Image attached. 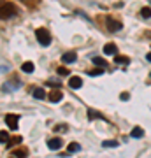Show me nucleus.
I'll use <instances>...</instances> for the list:
<instances>
[{
	"mask_svg": "<svg viewBox=\"0 0 151 158\" xmlns=\"http://www.w3.org/2000/svg\"><path fill=\"white\" fill-rule=\"evenodd\" d=\"M16 7L12 6L11 2H4L2 0V4H0V16H2V19H9V18L16 16Z\"/></svg>",
	"mask_w": 151,
	"mask_h": 158,
	"instance_id": "f257e3e1",
	"label": "nucleus"
},
{
	"mask_svg": "<svg viewBox=\"0 0 151 158\" xmlns=\"http://www.w3.org/2000/svg\"><path fill=\"white\" fill-rule=\"evenodd\" d=\"M35 37H37L40 46H49L51 44V35L46 28H37L35 30Z\"/></svg>",
	"mask_w": 151,
	"mask_h": 158,
	"instance_id": "f03ea898",
	"label": "nucleus"
},
{
	"mask_svg": "<svg viewBox=\"0 0 151 158\" xmlns=\"http://www.w3.org/2000/svg\"><path fill=\"white\" fill-rule=\"evenodd\" d=\"M106 23H107V30L112 32V34H114V32H120V30L123 28V25H121L120 21H116V19H112L111 16L106 18Z\"/></svg>",
	"mask_w": 151,
	"mask_h": 158,
	"instance_id": "7ed1b4c3",
	"label": "nucleus"
},
{
	"mask_svg": "<svg viewBox=\"0 0 151 158\" xmlns=\"http://www.w3.org/2000/svg\"><path fill=\"white\" fill-rule=\"evenodd\" d=\"M18 121H19V116L18 114H6V123L11 130L18 128Z\"/></svg>",
	"mask_w": 151,
	"mask_h": 158,
	"instance_id": "20e7f679",
	"label": "nucleus"
},
{
	"mask_svg": "<svg viewBox=\"0 0 151 158\" xmlns=\"http://www.w3.org/2000/svg\"><path fill=\"white\" fill-rule=\"evenodd\" d=\"M62 146H63V141H62V139H58V137H55V139H49V141H48V148H49V149H53V151L60 149Z\"/></svg>",
	"mask_w": 151,
	"mask_h": 158,
	"instance_id": "39448f33",
	"label": "nucleus"
},
{
	"mask_svg": "<svg viewBox=\"0 0 151 158\" xmlns=\"http://www.w3.org/2000/svg\"><path fill=\"white\" fill-rule=\"evenodd\" d=\"M19 83H18L16 79H12V81H7V83H4V88H2V90L4 91H14V90H18V88H19Z\"/></svg>",
	"mask_w": 151,
	"mask_h": 158,
	"instance_id": "423d86ee",
	"label": "nucleus"
},
{
	"mask_svg": "<svg viewBox=\"0 0 151 158\" xmlns=\"http://www.w3.org/2000/svg\"><path fill=\"white\" fill-rule=\"evenodd\" d=\"M48 98H49V102H60L63 98V93L60 90H55V91H49V95H48Z\"/></svg>",
	"mask_w": 151,
	"mask_h": 158,
	"instance_id": "0eeeda50",
	"label": "nucleus"
},
{
	"mask_svg": "<svg viewBox=\"0 0 151 158\" xmlns=\"http://www.w3.org/2000/svg\"><path fill=\"white\" fill-rule=\"evenodd\" d=\"M76 58H78V55H76L74 51H69V53H63L62 60H63V63H74Z\"/></svg>",
	"mask_w": 151,
	"mask_h": 158,
	"instance_id": "6e6552de",
	"label": "nucleus"
},
{
	"mask_svg": "<svg viewBox=\"0 0 151 158\" xmlns=\"http://www.w3.org/2000/svg\"><path fill=\"white\" fill-rule=\"evenodd\" d=\"M69 86H70L72 90H78V88L83 86V79L81 77H70L69 79Z\"/></svg>",
	"mask_w": 151,
	"mask_h": 158,
	"instance_id": "1a4fd4ad",
	"label": "nucleus"
},
{
	"mask_svg": "<svg viewBox=\"0 0 151 158\" xmlns=\"http://www.w3.org/2000/svg\"><path fill=\"white\" fill-rule=\"evenodd\" d=\"M142 135H144V130L139 128V127H135V128L130 132V137H134V139H141Z\"/></svg>",
	"mask_w": 151,
	"mask_h": 158,
	"instance_id": "9d476101",
	"label": "nucleus"
},
{
	"mask_svg": "<svg viewBox=\"0 0 151 158\" xmlns=\"http://www.w3.org/2000/svg\"><path fill=\"white\" fill-rule=\"evenodd\" d=\"M88 118L90 119H104V116H102L99 111H93V109H88Z\"/></svg>",
	"mask_w": 151,
	"mask_h": 158,
	"instance_id": "9b49d317",
	"label": "nucleus"
},
{
	"mask_svg": "<svg viewBox=\"0 0 151 158\" xmlns=\"http://www.w3.org/2000/svg\"><path fill=\"white\" fill-rule=\"evenodd\" d=\"M21 70H23V72H27V74L34 72V63H32V62H25L21 65Z\"/></svg>",
	"mask_w": 151,
	"mask_h": 158,
	"instance_id": "f8f14e48",
	"label": "nucleus"
},
{
	"mask_svg": "<svg viewBox=\"0 0 151 158\" xmlns=\"http://www.w3.org/2000/svg\"><path fill=\"white\" fill-rule=\"evenodd\" d=\"M91 62L95 63L97 67H107L106 60H104V58H100V56H93V58H91Z\"/></svg>",
	"mask_w": 151,
	"mask_h": 158,
	"instance_id": "ddd939ff",
	"label": "nucleus"
},
{
	"mask_svg": "<svg viewBox=\"0 0 151 158\" xmlns=\"http://www.w3.org/2000/svg\"><path fill=\"white\" fill-rule=\"evenodd\" d=\"M34 97H35V98H39V100H42V98H46V91L42 90V88H35V90H34Z\"/></svg>",
	"mask_w": 151,
	"mask_h": 158,
	"instance_id": "4468645a",
	"label": "nucleus"
},
{
	"mask_svg": "<svg viewBox=\"0 0 151 158\" xmlns=\"http://www.w3.org/2000/svg\"><path fill=\"white\" fill-rule=\"evenodd\" d=\"M104 53H106V55H114V53H116V46L114 44H106L104 46Z\"/></svg>",
	"mask_w": 151,
	"mask_h": 158,
	"instance_id": "2eb2a0df",
	"label": "nucleus"
},
{
	"mask_svg": "<svg viewBox=\"0 0 151 158\" xmlns=\"http://www.w3.org/2000/svg\"><path fill=\"white\" fill-rule=\"evenodd\" d=\"M21 2H23L27 7H30V9H34V7L39 6V0H21Z\"/></svg>",
	"mask_w": 151,
	"mask_h": 158,
	"instance_id": "dca6fc26",
	"label": "nucleus"
},
{
	"mask_svg": "<svg viewBox=\"0 0 151 158\" xmlns=\"http://www.w3.org/2000/svg\"><path fill=\"white\" fill-rule=\"evenodd\" d=\"M102 146H104V148H118V146H120V142H118V141H104V142H102Z\"/></svg>",
	"mask_w": 151,
	"mask_h": 158,
	"instance_id": "f3484780",
	"label": "nucleus"
},
{
	"mask_svg": "<svg viewBox=\"0 0 151 158\" xmlns=\"http://www.w3.org/2000/svg\"><path fill=\"white\" fill-rule=\"evenodd\" d=\"M76 151H81V146H79L78 142H72V144H69V153H76Z\"/></svg>",
	"mask_w": 151,
	"mask_h": 158,
	"instance_id": "a211bd4d",
	"label": "nucleus"
},
{
	"mask_svg": "<svg viewBox=\"0 0 151 158\" xmlns=\"http://www.w3.org/2000/svg\"><path fill=\"white\" fill-rule=\"evenodd\" d=\"M0 141H2V144H4V146L9 142V135H7L6 130H2V132H0Z\"/></svg>",
	"mask_w": 151,
	"mask_h": 158,
	"instance_id": "6ab92c4d",
	"label": "nucleus"
},
{
	"mask_svg": "<svg viewBox=\"0 0 151 158\" xmlns=\"http://www.w3.org/2000/svg\"><path fill=\"white\" fill-rule=\"evenodd\" d=\"M19 142H23V141H21V137H14V139H9V142H7L6 146H7V148H11L12 144H19Z\"/></svg>",
	"mask_w": 151,
	"mask_h": 158,
	"instance_id": "aec40b11",
	"label": "nucleus"
},
{
	"mask_svg": "<svg viewBox=\"0 0 151 158\" xmlns=\"http://www.w3.org/2000/svg\"><path fill=\"white\" fill-rule=\"evenodd\" d=\"M141 16L142 18H149L151 16V9L149 7H142V9H141Z\"/></svg>",
	"mask_w": 151,
	"mask_h": 158,
	"instance_id": "412c9836",
	"label": "nucleus"
},
{
	"mask_svg": "<svg viewBox=\"0 0 151 158\" xmlns=\"http://www.w3.org/2000/svg\"><path fill=\"white\" fill-rule=\"evenodd\" d=\"M102 69H104V67H99V69H93V70H90V72H88V76H100V74L104 72Z\"/></svg>",
	"mask_w": 151,
	"mask_h": 158,
	"instance_id": "4be33fe9",
	"label": "nucleus"
},
{
	"mask_svg": "<svg viewBox=\"0 0 151 158\" xmlns=\"http://www.w3.org/2000/svg\"><path fill=\"white\" fill-rule=\"evenodd\" d=\"M12 156H27V149H16V151H12Z\"/></svg>",
	"mask_w": 151,
	"mask_h": 158,
	"instance_id": "5701e85b",
	"label": "nucleus"
},
{
	"mask_svg": "<svg viewBox=\"0 0 151 158\" xmlns=\"http://www.w3.org/2000/svg\"><path fill=\"white\" fill-rule=\"evenodd\" d=\"M128 62H130V60H128L127 56H118V58H116V63H118V65H120V63H125V65H127Z\"/></svg>",
	"mask_w": 151,
	"mask_h": 158,
	"instance_id": "b1692460",
	"label": "nucleus"
},
{
	"mask_svg": "<svg viewBox=\"0 0 151 158\" xmlns=\"http://www.w3.org/2000/svg\"><path fill=\"white\" fill-rule=\"evenodd\" d=\"M56 72L60 74V76H69V70H67V69H65V67H60V69H58V70H56Z\"/></svg>",
	"mask_w": 151,
	"mask_h": 158,
	"instance_id": "393cba45",
	"label": "nucleus"
},
{
	"mask_svg": "<svg viewBox=\"0 0 151 158\" xmlns=\"http://www.w3.org/2000/svg\"><path fill=\"white\" fill-rule=\"evenodd\" d=\"M55 130H56V132H65V130H67V127H65V125H58Z\"/></svg>",
	"mask_w": 151,
	"mask_h": 158,
	"instance_id": "a878e982",
	"label": "nucleus"
},
{
	"mask_svg": "<svg viewBox=\"0 0 151 158\" xmlns=\"http://www.w3.org/2000/svg\"><path fill=\"white\" fill-rule=\"evenodd\" d=\"M121 100H128V93H121Z\"/></svg>",
	"mask_w": 151,
	"mask_h": 158,
	"instance_id": "bb28decb",
	"label": "nucleus"
},
{
	"mask_svg": "<svg viewBox=\"0 0 151 158\" xmlns=\"http://www.w3.org/2000/svg\"><path fill=\"white\" fill-rule=\"evenodd\" d=\"M146 58H148V62H151V53H148V56Z\"/></svg>",
	"mask_w": 151,
	"mask_h": 158,
	"instance_id": "cd10ccee",
	"label": "nucleus"
},
{
	"mask_svg": "<svg viewBox=\"0 0 151 158\" xmlns=\"http://www.w3.org/2000/svg\"><path fill=\"white\" fill-rule=\"evenodd\" d=\"M148 2H149V4H151V0H148Z\"/></svg>",
	"mask_w": 151,
	"mask_h": 158,
	"instance_id": "c85d7f7f",
	"label": "nucleus"
}]
</instances>
